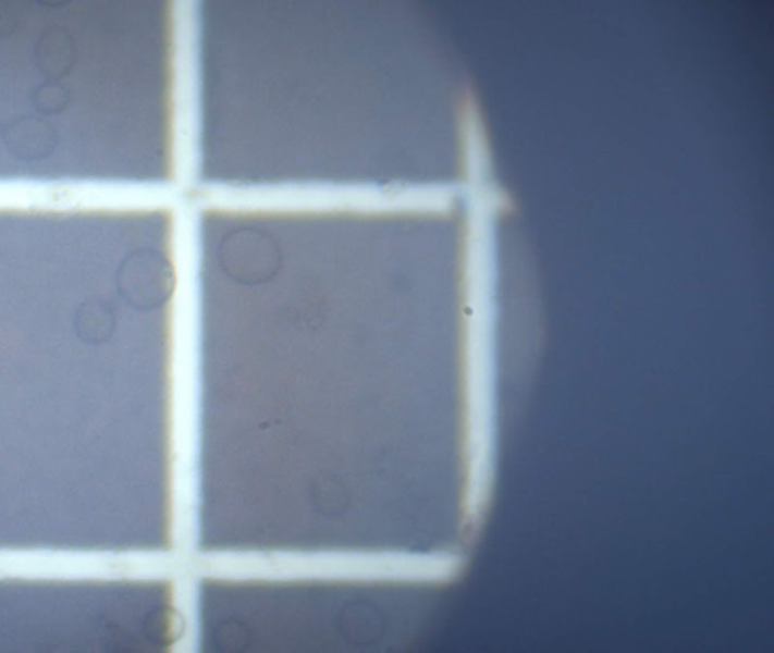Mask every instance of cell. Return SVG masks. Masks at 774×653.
I'll return each mask as SVG.
<instances>
[{
    "mask_svg": "<svg viewBox=\"0 0 774 653\" xmlns=\"http://www.w3.org/2000/svg\"><path fill=\"white\" fill-rule=\"evenodd\" d=\"M14 26V14L11 8L0 3V34L8 33Z\"/></svg>",
    "mask_w": 774,
    "mask_h": 653,
    "instance_id": "5",
    "label": "cell"
},
{
    "mask_svg": "<svg viewBox=\"0 0 774 653\" xmlns=\"http://www.w3.org/2000/svg\"><path fill=\"white\" fill-rule=\"evenodd\" d=\"M37 64L46 77L57 81L72 67L75 60V45L72 35L64 27H48L37 42Z\"/></svg>",
    "mask_w": 774,
    "mask_h": 653,
    "instance_id": "2",
    "label": "cell"
},
{
    "mask_svg": "<svg viewBox=\"0 0 774 653\" xmlns=\"http://www.w3.org/2000/svg\"><path fill=\"white\" fill-rule=\"evenodd\" d=\"M77 330L91 341L105 340L114 326V317L103 303L91 301L77 312Z\"/></svg>",
    "mask_w": 774,
    "mask_h": 653,
    "instance_id": "3",
    "label": "cell"
},
{
    "mask_svg": "<svg viewBox=\"0 0 774 653\" xmlns=\"http://www.w3.org/2000/svg\"><path fill=\"white\" fill-rule=\"evenodd\" d=\"M7 146L23 159H37L48 155L57 141L52 124L45 120L26 116L7 127Z\"/></svg>",
    "mask_w": 774,
    "mask_h": 653,
    "instance_id": "1",
    "label": "cell"
},
{
    "mask_svg": "<svg viewBox=\"0 0 774 653\" xmlns=\"http://www.w3.org/2000/svg\"><path fill=\"white\" fill-rule=\"evenodd\" d=\"M69 100V89L57 82H46L34 93V103L40 111L50 112V114L67 107Z\"/></svg>",
    "mask_w": 774,
    "mask_h": 653,
    "instance_id": "4",
    "label": "cell"
}]
</instances>
